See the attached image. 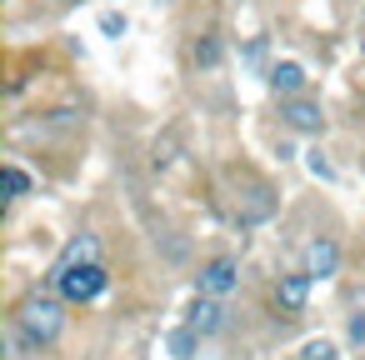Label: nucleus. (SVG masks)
<instances>
[{
  "mask_svg": "<svg viewBox=\"0 0 365 360\" xmlns=\"http://www.w3.org/2000/svg\"><path fill=\"white\" fill-rule=\"evenodd\" d=\"M305 360H335V345L330 340H310L305 345Z\"/></svg>",
  "mask_w": 365,
  "mask_h": 360,
  "instance_id": "nucleus-16",
  "label": "nucleus"
},
{
  "mask_svg": "<svg viewBox=\"0 0 365 360\" xmlns=\"http://www.w3.org/2000/svg\"><path fill=\"white\" fill-rule=\"evenodd\" d=\"M245 61L260 66V61H265V41H250V46H245Z\"/></svg>",
  "mask_w": 365,
  "mask_h": 360,
  "instance_id": "nucleus-17",
  "label": "nucleus"
},
{
  "mask_svg": "<svg viewBox=\"0 0 365 360\" xmlns=\"http://www.w3.org/2000/svg\"><path fill=\"white\" fill-rule=\"evenodd\" d=\"M305 165H310V175H315V180H335V165H330L320 150H305Z\"/></svg>",
  "mask_w": 365,
  "mask_h": 360,
  "instance_id": "nucleus-14",
  "label": "nucleus"
},
{
  "mask_svg": "<svg viewBox=\"0 0 365 360\" xmlns=\"http://www.w3.org/2000/svg\"><path fill=\"white\" fill-rule=\"evenodd\" d=\"M305 295H310V275L300 270V275H280V285H275V305L280 310H305Z\"/></svg>",
  "mask_w": 365,
  "mask_h": 360,
  "instance_id": "nucleus-8",
  "label": "nucleus"
},
{
  "mask_svg": "<svg viewBox=\"0 0 365 360\" xmlns=\"http://www.w3.org/2000/svg\"><path fill=\"white\" fill-rule=\"evenodd\" d=\"M220 320H225V310H220L215 295H195V300H190V330H195V335H215Z\"/></svg>",
  "mask_w": 365,
  "mask_h": 360,
  "instance_id": "nucleus-7",
  "label": "nucleus"
},
{
  "mask_svg": "<svg viewBox=\"0 0 365 360\" xmlns=\"http://www.w3.org/2000/svg\"><path fill=\"white\" fill-rule=\"evenodd\" d=\"M165 345H170V355H175V360H190V355H195V330H190V325H185V330H170V340H165Z\"/></svg>",
  "mask_w": 365,
  "mask_h": 360,
  "instance_id": "nucleus-12",
  "label": "nucleus"
},
{
  "mask_svg": "<svg viewBox=\"0 0 365 360\" xmlns=\"http://www.w3.org/2000/svg\"><path fill=\"white\" fill-rule=\"evenodd\" d=\"M61 6H81V0H61Z\"/></svg>",
  "mask_w": 365,
  "mask_h": 360,
  "instance_id": "nucleus-19",
  "label": "nucleus"
},
{
  "mask_svg": "<svg viewBox=\"0 0 365 360\" xmlns=\"http://www.w3.org/2000/svg\"><path fill=\"white\" fill-rule=\"evenodd\" d=\"M335 265H340V245H335V235H315V240L305 245V275H310V280H330Z\"/></svg>",
  "mask_w": 365,
  "mask_h": 360,
  "instance_id": "nucleus-5",
  "label": "nucleus"
},
{
  "mask_svg": "<svg viewBox=\"0 0 365 360\" xmlns=\"http://www.w3.org/2000/svg\"><path fill=\"white\" fill-rule=\"evenodd\" d=\"M6 190H11V200H16V195H31V175H26L21 165H6Z\"/></svg>",
  "mask_w": 365,
  "mask_h": 360,
  "instance_id": "nucleus-13",
  "label": "nucleus"
},
{
  "mask_svg": "<svg viewBox=\"0 0 365 360\" xmlns=\"http://www.w3.org/2000/svg\"><path fill=\"white\" fill-rule=\"evenodd\" d=\"M280 120H285L290 130H300V135H320V130H325V110H320V101H305V96L280 101Z\"/></svg>",
  "mask_w": 365,
  "mask_h": 360,
  "instance_id": "nucleus-4",
  "label": "nucleus"
},
{
  "mask_svg": "<svg viewBox=\"0 0 365 360\" xmlns=\"http://www.w3.org/2000/svg\"><path fill=\"white\" fill-rule=\"evenodd\" d=\"M61 330H66V305L56 300V295H26L21 305H16V335L26 340V345H56L61 340Z\"/></svg>",
  "mask_w": 365,
  "mask_h": 360,
  "instance_id": "nucleus-1",
  "label": "nucleus"
},
{
  "mask_svg": "<svg viewBox=\"0 0 365 360\" xmlns=\"http://www.w3.org/2000/svg\"><path fill=\"white\" fill-rule=\"evenodd\" d=\"M51 285H56L61 300L86 305V300H96V295L110 285V275H106L101 260H91V265H56V270H51Z\"/></svg>",
  "mask_w": 365,
  "mask_h": 360,
  "instance_id": "nucleus-2",
  "label": "nucleus"
},
{
  "mask_svg": "<svg viewBox=\"0 0 365 360\" xmlns=\"http://www.w3.org/2000/svg\"><path fill=\"white\" fill-rule=\"evenodd\" d=\"M265 86H270L280 101H290V96H300V91H305V71H300L295 61H275V66L265 71Z\"/></svg>",
  "mask_w": 365,
  "mask_h": 360,
  "instance_id": "nucleus-6",
  "label": "nucleus"
},
{
  "mask_svg": "<svg viewBox=\"0 0 365 360\" xmlns=\"http://www.w3.org/2000/svg\"><path fill=\"white\" fill-rule=\"evenodd\" d=\"M195 285H200V295H230L235 285H240V265L230 260V255H215V260H205L200 265V275H195Z\"/></svg>",
  "mask_w": 365,
  "mask_h": 360,
  "instance_id": "nucleus-3",
  "label": "nucleus"
},
{
  "mask_svg": "<svg viewBox=\"0 0 365 360\" xmlns=\"http://www.w3.org/2000/svg\"><path fill=\"white\" fill-rule=\"evenodd\" d=\"M350 340L365 345V315H350Z\"/></svg>",
  "mask_w": 365,
  "mask_h": 360,
  "instance_id": "nucleus-18",
  "label": "nucleus"
},
{
  "mask_svg": "<svg viewBox=\"0 0 365 360\" xmlns=\"http://www.w3.org/2000/svg\"><path fill=\"white\" fill-rule=\"evenodd\" d=\"M220 61H225V46H220V36H200V41H195V66H200V71H215Z\"/></svg>",
  "mask_w": 365,
  "mask_h": 360,
  "instance_id": "nucleus-10",
  "label": "nucleus"
},
{
  "mask_svg": "<svg viewBox=\"0 0 365 360\" xmlns=\"http://www.w3.org/2000/svg\"><path fill=\"white\" fill-rule=\"evenodd\" d=\"M96 255H101V245H96V235H76V240H71V245L61 250V260H56V265H91Z\"/></svg>",
  "mask_w": 365,
  "mask_h": 360,
  "instance_id": "nucleus-9",
  "label": "nucleus"
},
{
  "mask_svg": "<svg viewBox=\"0 0 365 360\" xmlns=\"http://www.w3.org/2000/svg\"><path fill=\"white\" fill-rule=\"evenodd\" d=\"M270 210H275V200H270V190H265V185H255V190H250V205L240 210V225H255V220H265Z\"/></svg>",
  "mask_w": 365,
  "mask_h": 360,
  "instance_id": "nucleus-11",
  "label": "nucleus"
},
{
  "mask_svg": "<svg viewBox=\"0 0 365 360\" xmlns=\"http://www.w3.org/2000/svg\"><path fill=\"white\" fill-rule=\"evenodd\" d=\"M101 31L120 41V36H125V16H120V11H106V16H101Z\"/></svg>",
  "mask_w": 365,
  "mask_h": 360,
  "instance_id": "nucleus-15",
  "label": "nucleus"
}]
</instances>
